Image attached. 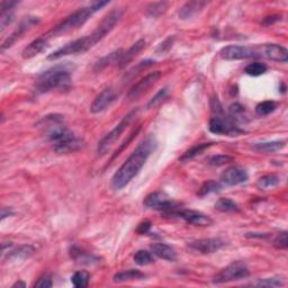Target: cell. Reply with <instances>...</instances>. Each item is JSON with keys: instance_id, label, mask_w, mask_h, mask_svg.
Masks as SVG:
<instances>
[{"instance_id": "9c48e42d", "label": "cell", "mask_w": 288, "mask_h": 288, "mask_svg": "<svg viewBox=\"0 0 288 288\" xmlns=\"http://www.w3.org/2000/svg\"><path fill=\"white\" fill-rule=\"evenodd\" d=\"M143 205L146 209L157 210L163 212V214L169 213V212L176 211L178 209V203L173 202L172 200L162 191H154L151 193L150 195L146 196L143 201Z\"/></svg>"}, {"instance_id": "83f0119b", "label": "cell", "mask_w": 288, "mask_h": 288, "mask_svg": "<svg viewBox=\"0 0 288 288\" xmlns=\"http://www.w3.org/2000/svg\"><path fill=\"white\" fill-rule=\"evenodd\" d=\"M212 145H214V143H201V144H196L191 146L189 150H187L185 153H183L181 157H180V161L185 162V161H189V160L196 158L197 155L202 154L204 151H206L207 149H210Z\"/></svg>"}, {"instance_id": "bcb514c9", "label": "cell", "mask_w": 288, "mask_h": 288, "mask_svg": "<svg viewBox=\"0 0 288 288\" xmlns=\"http://www.w3.org/2000/svg\"><path fill=\"white\" fill-rule=\"evenodd\" d=\"M17 5H18L17 2H2L0 3V11H2V13L12 12Z\"/></svg>"}, {"instance_id": "ffe728a7", "label": "cell", "mask_w": 288, "mask_h": 288, "mask_svg": "<svg viewBox=\"0 0 288 288\" xmlns=\"http://www.w3.org/2000/svg\"><path fill=\"white\" fill-rule=\"evenodd\" d=\"M207 5L206 2H189L186 3L179 11V18L182 21L190 20L194 16H196L198 13H201Z\"/></svg>"}, {"instance_id": "ba28073f", "label": "cell", "mask_w": 288, "mask_h": 288, "mask_svg": "<svg viewBox=\"0 0 288 288\" xmlns=\"http://www.w3.org/2000/svg\"><path fill=\"white\" fill-rule=\"evenodd\" d=\"M249 276L250 271L247 264L242 261H235L222 269L219 273H216L213 282L214 284H225V282L245 279Z\"/></svg>"}, {"instance_id": "44dd1931", "label": "cell", "mask_w": 288, "mask_h": 288, "mask_svg": "<svg viewBox=\"0 0 288 288\" xmlns=\"http://www.w3.org/2000/svg\"><path fill=\"white\" fill-rule=\"evenodd\" d=\"M123 53H124V51L123 50H117L115 52H112V53L105 55L104 58L99 59L95 63V65H93V70L98 72V71H102V70L104 69H106L107 67H110V65H113V64L119 65L120 61L123 56Z\"/></svg>"}, {"instance_id": "7a4b0ae2", "label": "cell", "mask_w": 288, "mask_h": 288, "mask_svg": "<svg viewBox=\"0 0 288 288\" xmlns=\"http://www.w3.org/2000/svg\"><path fill=\"white\" fill-rule=\"evenodd\" d=\"M158 146L157 140L153 135H148L143 139L135 150L131 153L126 161L122 164L112 178V188L114 190H121L126 187L140 173L150 155Z\"/></svg>"}, {"instance_id": "f546056e", "label": "cell", "mask_w": 288, "mask_h": 288, "mask_svg": "<svg viewBox=\"0 0 288 288\" xmlns=\"http://www.w3.org/2000/svg\"><path fill=\"white\" fill-rule=\"evenodd\" d=\"M215 209L222 213H230V212H239L240 207L234 201L230 198H220L215 203Z\"/></svg>"}, {"instance_id": "836d02e7", "label": "cell", "mask_w": 288, "mask_h": 288, "mask_svg": "<svg viewBox=\"0 0 288 288\" xmlns=\"http://www.w3.org/2000/svg\"><path fill=\"white\" fill-rule=\"evenodd\" d=\"M282 285H284V279L281 277L262 278V279L251 282V286L257 287H281Z\"/></svg>"}, {"instance_id": "f907efd6", "label": "cell", "mask_w": 288, "mask_h": 288, "mask_svg": "<svg viewBox=\"0 0 288 288\" xmlns=\"http://www.w3.org/2000/svg\"><path fill=\"white\" fill-rule=\"evenodd\" d=\"M17 287H18V288H25V287H26V284H25V282L23 281V280H18V281L15 282V284L13 285V288H17Z\"/></svg>"}, {"instance_id": "4dcf8cb0", "label": "cell", "mask_w": 288, "mask_h": 288, "mask_svg": "<svg viewBox=\"0 0 288 288\" xmlns=\"http://www.w3.org/2000/svg\"><path fill=\"white\" fill-rule=\"evenodd\" d=\"M168 6L169 4L166 2L150 4L146 8V14H148L149 17H160L167 12Z\"/></svg>"}, {"instance_id": "30bf717a", "label": "cell", "mask_w": 288, "mask_h": 288, "mask_svg": "<svg viewBox=\"0 0 288 288\" xmlns=\"http://www.w3.org/2000/svg\"><path fill=\"white\" fill-rule=\"evenodd\" d=\"M164 215L170 217H178V219H181L187 222L188 224H191L194 226H211L214 223V221L209 215L194 210H176L169 212V213H166Z\"/></svg>"}, {"instance_id": "681fc988", "label": "cell", "mask_w": 288, "mask_h": 288, "mask_svg": "<svg viewBox=\"0 0 288 288\" xmlns=\"http://www.w3.org/2000/svg\"><path fill=\"white\" fill-rule=\"evenodd\" d=\"M13 215V212L11 209H7V207H3V210H2V220L4 221L6 217L8 216H11Z\"/></svg>"}, {"instance_id": "cb8c5ba5", "label": "cell", "mask_w": 288, "mask_h": 288, "mask_svg": "<svg viewBox=\"0 0 288 288\" xmlns=\"http://www.w3.org/2000/svg\"><path fill=\"white\" fill-rule=\"evenodd\" d=\"M70 256L75 262L82 263V264H92L97 263L99 261V258L93 256V254L83 251V250L79 249L77 247H72L70 250Z\"/></svg>"}, {"instance_id": "7402d4cb", "label": "cell", "mask_w": 288, "mask_h": 288, "mask_svg": "<svg viewBox=\"0 0 288 288\" xmlns=\"http://www.w3.org/2000/svg\"><path fill=\"white\" fill-rule=\"evenodd\" d=\"M145 48V41L144 40H139L138 42L131 46V48L127 50L126 52L123 53L122 59L120 61V63L117 67L119 69H124L127 64H129L132 60H133L136 55H138L141 51Z\"/></svg>"}, {"instance_id": "2e32d148", "label": "cell", "mask_w": 288, "mask_h": 288, "mask_svg": "<svg viewBox=\"0 0 288 288\" xmlns=\"http://www.w3.org/2000/svg\"><path fill=\"white\" fill-rule=\"evenodd\" d=\"M83 145H84L83 140L78 138V136L74 135L73 133L68 136V138H65L64 140L60 141V142L52 144L53 150L59 154H69L72 152H77V151L83 148Z\"/></svg>"}, {"instance_id": "ab89813d", "label": "cell", "mask_w": 288, "mask_h": 288, "mask_svg": "<svg viewBox=\"0 0 288 288\" xmlns=\"http://www.w3.org/2000/svg\"><path fill=\"white\" fill-rule=\"evenodd\" d=\"M14 20H15V15H14L13 11L2 13V16H0V32L4 33L5 30L14 22Z\"/></svg>"}, {"instance_id": "603a6c76", "label": "cell", "mask_w": 288, "mask_h": 288, "mask_svg": "<svg viewBox=\"0 0 288 288\" xmlns=\"http://www.w3.org/2000/svg\"><path fill=\"white\" fill-rule=\"evenodd\" d=\"M35 253V249L30 244H24L18 247L14 251H11L7 254L6 260L9 261H20V260H25V259L31 258L33 254Z\"/></svg>"}, {"instance_id": "277c9868", "label": "cell", "mask_w": 288, "mask_h": 288, "mask_svg": "<svg viewBox=\"0 0 288 288\" xmlns=\"http://www.w3.org/2000/svg\"><path fill=\"white\" fill-rule=\"evenodd\" d=\"M108 4H110L108 2H95L91 5H89V6L78 9L77 12H74L71 15L65 18L63 22H61L59 25H56L53 30L46 33V35L44 36L46 39H49V37H55L70 31L77 30L78 27L82 26L84 23L89 21V18L95 15L103 7L107 6Z\"/></svg>"}, {"instance_id": "e575fe53", "label": "cell", "mask_w": 288, "mask_h": 288, "mask_svg": "<svg viewBox=\"0 0 288 288\" xmlns=\"http://www.w3.org/2000/svg\"><path fill=\"white\" fill-rule=\"evenodd\" d=\"M280 178L276 176V174H266V176L261 177L258 180V186L261 189H269V188H273L279 185Z\"/></svg>"}, {"instance_id": "f6af8a7d", "label": "cell", "mask_w": 288, "mask_h": 288, "mask_svg": "<svg viewBox=\"0 0 288 288\" xmlns=\"http://www.w3.org/2000/svg\"><path fill=\"white\" fill-rule=\"evenodd\" d=\"M173 41H174V36H170V37H168L167 40H164V42L163 43H161L159 45V48H158V50H157V52L158 53H166V52H168L170 49H171V46H172V44H173Z\"/></svg>"}, {"instance_id": "d590c367", "label": "cell", "mask_w": 288, "mask_h": 288, "mask_svg": "<svg viewBox=\"0 0 288 288\" xmlns=\"http://www.w3.org/2000/svg\"><path fill=\"white\" fill-rule=\"evenodd\" d=\"M222 189V185L219 181H215V180H210L205 182L204 185H203L200 190H198V196L201 197H204L210 195V194H214V193H219Z\"/></svg>"}, {"instance_id": "7dc6e473", "label": "cell", "mask_w": 288, "mask_h": 288, "mask_svg": "<svg viewBox=\"0 0 288 288\" xmlns=\"http://www.w3.org/2000/svg\"><path fill=\"white\" fill-rule=\"evenodd\" d=\"M151 226H152V223H151L150 221H144L138 226L136 232L139 234H146L151 230Z\"/></svg>"}, {"instance_id": "7c38bea8", "label": "cell", "mask_w": 288, "mask_h": 288, "mask_svg": "<svg viewBox=\"0 0 288 288\" xmlns=\"http://www.w3.org/2000/svg\"><path fill=\"white\" fill-rule=\"evenodd\" d=\"M225 245V242L219 238H207L193 241L188 244V249L193 252L201 254H210L219 251Z\"/></svg>"}, {"instance_id": "f1b7e54d", "label": "cell", "mask_w": 288, "mask_h": 288, "mask_svg": "<svg viewBox=\"0 0 288 288\" xmlns=\"http://www.w3.org/2000/svg\"><path fill=\"white\" fill-rule=\"evenodd\" d=\"M155 62L153 60H144V61H141L138 64L133 67L132 69H130L129 71H127L124 75V79L127 80V81H130V80H133L136 75H139L141 72L144 71V70L149 69L150 67H152Z\"/></svg>"}, {"instance_id": "6da1fadb", "label": "cell", "mask_w": 288, "mask_h": 288, "mask_svg": "<svg viewBox=\"0 0 288 288\" xmlns=\"http://www.w3.org/2000/svg\"><path fill=\"white\" fill-rule=\"evenodd\" d=\"M122 17V12L120 9H114L111 13L103 18L101 24L97 26V28L89 35L81 37V39H77L72 42H69L62 48L55 50L54 52L48 56V60L54 61L59 60L61 58L68 55H77V54H83L87 51L92 49L97 43H99L104 37L113 31L117 23L120 22Z\"/></svg>"}, {"instance_id": "5bb4252c", "label": "cell", "mask_w": 288, "mask_h": 288, "mask_svg": "<svg viewBox=\"0 0 288 288\" xmlns=\"http://www.w3.org/2000/svg\"><path fill=\"white\" fill-rule=\"evenodd\" d=\"M247 170L239 166H232L225 169L221 174V181L226 186H237L248 180Z\"/></svg>"}, {"instance_id": "4fadbf2b", "label": "cell", "mask_w": 288, "mask_h": 288, "mask_svg": "<svg viewBox=\"0 0 288 288\" xmlns=\"http://www.w3.org/2000/svg\"><path fill=\"white\" fill-rule=\"evenodd\" d=\"M40 23V18L37 17H26L21 22V24L14 31L11 35H9L2 45V50L5 51L7 49H11L12 46L16 43V42L21 39V37L25 34L27 31H30L33 26L37 25Z\"/></svg>"}, {"instance_id": "f35d334b", "label": "cell", "mask_w": 288, "mask_h": 288, "mask_svg": "<svg viewBox=\"0 0 288 288\" xmlns=\"http://www.w3.org/2000/svg\"><path fill=\"white\" fill-rule=\"evenodd\" d=\"M234 161V158L231 157V155L228 154H217L214 155V157H212L209 160V164L210 166H213V167H221V166H224L226 163H230V162H233Z\"/></svg>"}, {"instance_id": "8d00e7d4", "label": "cell", "mask_w": 288, "mask_h": 288, "mask_svg": "<svg viewBox=\"0 0 288 288\" xmlns=\"http://www.w3.org/2000/svg\"><path fill=\"white\" fill-rule=\"evenodd\" d=\"M268 70V67L264 63L261 62H252L249 63L244 69V72L252 75V77H259V75L263 74Z\"/></svg>"}, {"instance_id": "d4e9b609", "label": "cell", "mask_w": 288, "mask_h": 288, "mask_svg": "<svg viewBox=\"0 0 288 288\" xmlns=\"http://www.w3.org/2000/svg\"><path fill=\"white\" fill-rule=\"evenodd\" d=\"M145 278V275L142 272L138 270V269H129V270L120 271L117 272L113 277V280L115 282H125V281H131V280H140Z\"/></svg>"}, {"instance_id": "74e56055", "label": "cell", "mask_w": 288, "mask_h": 288, "mask_svg": "<svg viewBox=\"0 0 288 288\" xmlns=\"http://www.w3.org/2000/svg\"><path fill=\"white\" fill-rule=\"evenodd\" d=\"M276 108H277V104L275 102L266 101V102L258 104L256 107V113L258 116H267L275 112Z\"/></svg>"}, {"instance_id": "5b68a950", "label": "cell", "mask_w": 288, "mask_h": 288, "mask_svg": "<svg viewBox=\"0 0 288 288\" xmlns=\"http://www.w3.org/2000/svg\"><path fill=\"white\" fill-rule=\"evenodd\" d=\"M211 108L213 116L211 117L209 122V130L211 133L216 135H230L237 136L241 133H243V130L234 124L231 121L229 115L225 114V112L222 107L220 101L217 98H213L211 101Z\"/></svg>"}, {"instance_id": "b9f144b4", "label": "cell", "mask_w": 288, "mask_h": 288, "mask_svg": "<svg viewBox=\"0 0 288 288\" xmlns=\"http://www.w3.org/2000/svg\"><path fill=\"white\" fill-rule=\"evenodd\" d=\"M167 93H168L167 88H163V89H161V90H159L157 92V95L150 99V102L148 103V105H146V107H148L149 110H150V108H153L157 105H159V104L161 103L163 99L167 97Z\"/></svg>"}, {"instance_id": "e0dca14e", "label": "cell", "mask_w": 288, "mask_h": 288, "mask_svg": "<svg viewBox=\"0 0 288 288\" xmlns=\"http://www.w3.org/2000/svg\"><path fill=\"white\" fill-rule=\"evenodd\" d=\"M261 58L275 62L286 63L288 61V51L279 44H261Z\"/></svg>"}, {"instance_id": "8992f818", "label": "cell", "mask_w": 288, "mask_h": 288, "mask_svg": "<svg viewBox=\"0 0 288 288\" xmlns=\"http://www.w3.org/2000/svg\"><path fill=\"white\" fill-rule=\"evenodd\" d=\"M138 113L139 110H133L130 113H127L114 129L111 132H108L106 135L103 136L97 145V153L99 155H105L108 151L112 149V146L114 145L117 142V140L121 138L123 132L127 129V126H129L132 122H133L136 115H138Z\"/></svg>"}, {"instance_id": "d6a6232c", "label": "cell", "mask_w": 288, "mask_h": 288, "mask_svg": "<svg viewBox=\"0 0 288 288\" xmlns=\"http://www.w3.org/2000/svg\"><path fill=\"white\" fill-rule=\"evenodd\" d=\"M134 262L139 266H149V264L154 262L153 253L146 251V250H139L134 254Z\"/></svg>"}, {"instance_id": "60d3db41", "label": "cell", "mask_w": 288, "mask_h": 288, "mask_svg": "<svg viewBox=\"0 0 288 288\" xmlns=\"http://www.w3.org/2000/svg\"><path fill=\"white\" fill-rule=\"evenodd\" d=\"M273 247L276 249L285 250L288 247V240H287V232H280L279 234L276 235V238L273 239Z\"/></svg>"}, {"instance_id": "d6986e66", "label": "cell", "mask_w": 288, "mask_h": 288, "mask_svg": "<svg viewBox=\"0 0 288 288\" xmlns=\"http://www.w3.org/2000/svg\"><path fill=\"white\" fill-rule=\"evenodd\" d=\"M46 46H48V39H46L44 35L42 37H39V39L33 41L32 43L28 44L26 48L23 50L22 52L23 59L34 58L37 54H40Z\"/></svg>"}, {"instance_id": "ee69618b", "label": "cell", "mask_w": 288, "mask_h": 288, "mask_svg": "<svg viewBox=\"0 0 288 288\" xmlns=\"http://www.w3.org/2000/svg\"><path fill=\"white\" fill-rule=\"evenodd\" d=\"M52 286H53V281H52V277L49 273L41 276L34 284L35 288H50Z\"/></svg>"}, {"instance_id": "ac0fdd59", "label": "cell", "mask_w": 288, "mask_h": 288, "mask_svg": "<svg viewBox=\"0 0 288 288\" xmlns=\"http://www.w3.org/2000/svg\"><path fill=\"white\" fill-rule=\"evenodd\" d=\"M151 252L158 258L170 262L176 261L177 259V252L172 247L166 243H153L151 245Z\"/></svg>"}, {"instance_id": "1f68e13d", "label": "cell", "mask_w": 288, "mask_h": 288, "mask_svg": "<svg viewBox=\"0 0 288 288\" xmlns=\"http://www.w3.org/2000/svg\"><path fill=\"white\" fill-rule=\"evenodd\" d=\"M89 281H90V273L84 270L74 272L71 277L72 285L77 288L87 287Z\"/></svg>"}, {"instance_id": "484cf974", "label": "cell", "mask_w": 288, "mask_h": 288, "mask_svg": "<svg viewBox=\"0 0 288 288\" xmlns=\"http://www.w3.org/2000/svg\"><path fill=\"white\" fill-rule=\"evenodd\" d=\"M286 145L285 140H279V141H271V142H262V143H257L253 145V149L258 151V152L262 153H275L280 151L281 149H284Z\"/></svg>"}, {"instance_id": "52a82bcc", "label": "cell", "mask_w": 288, "mask_h": 288, "mask_svg": "<svg viewBox=\"0 0 288 288\" xmlns=\"http://www.w3.org/2000/svg\"><path fill=\"white\" fill-rule=\"evenodd\" d=\"M222 59L228 61L261 59L260 45H229L220 51Z\"/></svg>"}, {"instance_id": "9a60e30c", "label": "cell", "mask_w": 288, "mask_h": 288, "mask_svg": "<svg viewBox=\"0 0 288 288\" xmlns=\"http://www.w3.org/2000/svg\"><path fill=\"white\" fill-rule=\"evenodd\" d=\"M117 99V93L113 88H106L99 93V95L93 99L90 106V112L92 114H99L104 111H106L113 103Z\"/></svg>"}, {"instance_id": "8fae6325", "label": "cell", "mask_w": 288, "mask_h": 288, "mask_svg": "<svg viewBox=\"0 0 288 288\" xmlns=\"http://www.w3.org/2000/svg\"><path fill=\"white\" fill-rule=\"evenodd\" d=\"M161 78V72L160 71H153L145 75L140 81L136 82L133 87H132L129 92H127V99L130 102H134L136 99H139L141 96H143L144 93L149 90V89L154 86L155 83L159 81V79Z\"/></svg>"}, {"instance_id": "4316f807", "label": "cell", "mask_w": 288, "mask_h": 288, "mask_svg": "<svg viewBox=\"0 0 288 288\" xmlns=\"http://www.w3.org/2000/svg\"><path fill=\"white\" fill-rule=\"evenodd\" d=\"M229 117L231 119L234 124H240V123H245L248 122L247 119V112H245V108L240 105L238 103L232 104L229 107Z\"/></svg>"}, {"instance_id": "c3c4849f", "label": "cell", "mask_w": 288, "mask_h": 288, "mask_svg": "<svg viewBox=\"0 0 288 288\" xmlns=\"http://www.w3.org/2000/svg\"><path fill=\"white\" fill-rule=\"evenodd\" d=\"M278 21H280V16H269V17L264 18L262 24L264 26H269V25H271V24H273V23L278 22Z\"/></svg>"}, {"instance_id": "7bdbcfd3", "label": "cell", "mask_w": 288, "mask_h": 288, "mask_svg": "<svg viewBox=\"0 0 288 288\" xmlns=\"http://www.w3.org/2000/svg\"><path fill=\"white\" fill-rule=\"evenodd\" d=\"M141 130V126L139 125L138 127H136V129H134L133 131H132V133L129 135V138H127L125 141H124V143H123L122 145H121V148L119 149V150H116V152L114 153V155H113V158H112V161L113 160H114L117 155H120L121 154V152L123 150H124L127 145H129V143L130 142H132V140H133L136 135H138V133H139V131Z\"/></svg>"}, {"instance_id": "3957f363", "label": "cell", "mask_w": 288, "mask_h": 288, "mask_svg": "<svg viewBox=\"0 0 288 288\" xmlns=\"http://www.w3.org/2000/svg\"><path fill=\"white\" fill-rule=\"evenodd\" d=\"M71 86V73L63 65L46 70L41 73L35 82L34 91L36 93H46L53 90H65Z\"/></svg>"}]
</instances>
